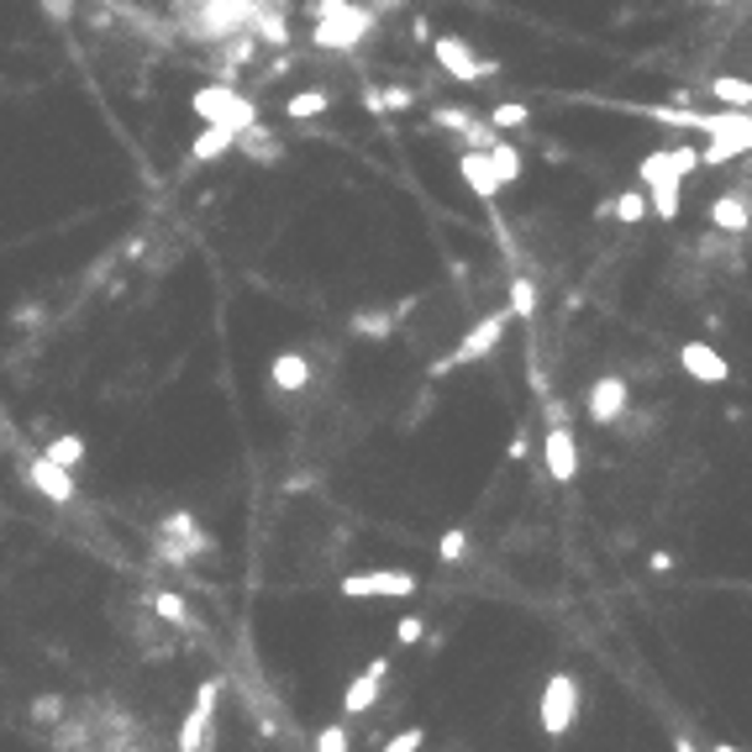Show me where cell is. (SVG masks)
<instances>
[{
  "label": "cell",
  "mask_w": 752,
  "mask_h": 752,
  "mask_svg": "<svg viewBox=\"0 0 752 752\" xmlns=\"http://www.w3.org/2000/svg\"><path fill=\"white\" fill-rule=\"evenodd\" d=\"M700 169V147H657L637 164V185L648 195V211L657 221H674L679 217V200H684V179Z\"/></svg>",
  "instance_id": "obj_1"
},
{
  "label": "cell",
  "mask_w": 752,
  "mask_h": 752,
  "mask_svg": "<svg viewBox=\"0 0 752 752\" xmlns=\"http://www.w3.org/2000/svg\"><path fill=\"white\" fill-rule=\"evenodd\" d=\"M579 705H584V689L568 668L548 674V679H542V695H537V727H542V737L563 742L568 731L579 727Z\"/></svg>",
  "instance_id": "obj_2"
},
{
  "label": "cell",
  "mask_w": 752,
  "mask_h": 752,
  "mask_svg": "<svg viewBox=\"0 0 752 752\" xmlns=\"http://www.w3.org/2000/svg\"><path fill=\"white\" fill-rule=\"evenodd\" d=\"M190 111L206 126H226V132L258 126V106H253L243 90H232V85H200V90L190 96Z\"/></svg>",
  "instance_id": "obj_3"
},
{
  "label": "cell",
  "mask_w": 752,
  "mask_h": 752,
  "mask_svg": "<svg viewBox=\"0 0 752 752\" xmlns=\"http://www.w3.org/2000/svg\"><path fill=\"white\" fill-rule=\"evenodd\" d=\"M217 705H221V679H200L190 710L179 716V737H174V748L179 752H211L217 748Z\"/></svg>",
  "instance_id": "obj_4"
},
{
  "label": "cell",
  "mask_w": 752,
  "mask_h": 752,
  "mask_svg": "<svg viewBox=\"0 0 752 752\" xmlns=\"http://www.w3.org/2000/svg\"><path fill=\"white\" fill-rule=\"evenodd\" d=\"M506 327H510V311H489V316H479L468 332L458 338V347L442 358L438 368H432V379H442V374H453V368H468V364H485L489 353L500 347V338H506Z\"/></svg>",
  "instance_id": "obj_5"
},
{
  "label": "cell",
  "mask_w": 752,
  "mask_h": 752,
  "mask_svg": "<svg viewBox=\"0 0 752 752\" xmlns=\"http://www.w3.org/2000/svg\"><path fill=\"white\" fill-rule=\"evenodd\" d=\"M368 32H374V5L342 0V5H327V11H321V22H316L311 37L321 48H358Z\"/></svg>",
  "instance_id": "obj_6"
},
{
  "label": "cell",
  "mask_w": 752,
  "mask_h": 752,
  "mask_svg": "<svg viewBox=\"0 0 752 752\" xmlns=\"http://www.w3.org/2000/svg\"><path fill=\"white\" fill-rule=\"evenodd\" d=\"M338 589L347 600H411L421 579L406 568H364V574H342Z\"/></svg>",
  "instance_id": "obj_7"
},
{
  "label": "cell",
  "mask_w": 752,
  "mask_h": 752,
  "mask_svg": "<svg viewBox=\"0 0 752 752\" xmlns=\"http://www.w3.org/2000/svg\"><path fill=\"white\" fill-rule=\"evenodd\" d=\"M432 58H438V69L447 74V79H458V85H479V79H495V74H500L495 58H479V53L468 48L463 37H453V32H438V37H432Z\"/></svg>",
  "instance_id": "obj_8"
},
{
  "label": "cell",
  "mask_w": 752,
  "mask_h": 752,
  "mask_svg": "<svg viewBox=\"0 0 752 752\" xmlns=\"http://www.w3.org/2000/svg\"><path fill=\"white\" fill-rule=\"evenodd\" d=\"M584 416L595 421V427H616V421H627L631 416V385L621 374H600V379H589L584 389Z\"/></svg>",
  "instance_id": "obj_9"
},
{
  "label": "cell",
  "mask_w": 752,
  "mask_h": 752,
  "mask_svg": "<svg viewBox=\"0 0 752 752\" xmlns=\"http://www.w3.org/2000/svg\"><path fill=\"white\" fill-rule=\"evenodd\" d=\"M158 537H164V559L169 563H190L200 559V553H211V537L200 532V521H195L190 510H169L164 521H158Z\"/></svg>",
  "instance_id": "obj_10"
},
{
  "label": "cell",
  "mask_w": 752,
  "mask_h": 752,
  "mask_svg": "<svg viewBox=\"0 0 752 752\" xmlns=\"http://www.w3.org/2000/svg\"><path fill=\"white\" fill-rule=\"evenodd\" d=\"M679 368H684V379H695V385H705V389H721V385H731V364H727V353L716 347V342H700V338H689V342H679Z\"/></svg>",
  "instance_id": "obj_11"
},
{
  "label": "cell",
  "mask_w": 752,
  "mask_h": 752,
  "mask_svg": "<svg viewBox=\"0 0 752 752\" xmlns=\"http://www.w3.org/2000/svg\"><path fill=\"white\" fill-rule=\"evenodd\" d=\"M542 468H548V479L553 485H574L579 479V442H574V432L563 427V411L553 416V427L542 432Z\"/></svg>",
  "instance_id": "obj_12"
},
{
  "label": "cell",
  "mask_w": 752,
  "mask_h": 752,
  "mask_svg": "<svg viewBox=\"0 0 752 752\" xmlns=\"http://www.w3.org/2000/svg\"><path fill=\"white\" fill-rule=\"evenodd\" d=\"M385 679H389V657H368L364 668L347 679V689H342V716H364V710H374L379 705V695H385Z\"/></svg>",
  "instance_id": "obj_13"
},
{
  "label": "cell",
  "mask_w": 752,
  "mask_h": 752,
  "mask_svg": "<svg viewBox=\"0 0 752 752\" xmlns=\"http://www.w3.org/2000/svg\"><path fill=\"white\" fill-rule=\"evenodd\" d=\"M26 479H32V489H37L43 500H53V506H74V474L69 468H58L48 453H32V458H26Z\"/></svg>",
  "instance_id": "obj_14"
},
{
  "label": "cell",
  "mask_w": 752,
  "mask_h": 752,
  "mask_svg": "<svg viewBox=\"0 0 752 752\" xmlns=\"http://www.w3.org/2000/svg\"><path fill=\"white\" fill-rule=\"evenodd\" d=\"M752 153V111H742L731 126L721 132H710V143L700 147V164H731V158H742Z\"/></svg>",
  "instance_id": "obj_15"
},
{
  "label": "cell",
  "mask_w": 752,
  "mask_h": 752,
  "mask_svg": "<svg viewBox=\"0 0 752 752\" xmlns=\"http://www.w3.org/2000/svg\"><path fill=\"white\" fill-rule=\"evenodd\" d=\"M710 232L716 237H742V232H752V200L742 190L731 195H716L710 200Z\"/></svg>",
  "instance_id": "obj_16"
},
{
  "label": "cell",
  "mask_w": 752,
  "mask_h": 752,
  "mask_svg": "<svg viewBox=\"0 0 752 752\" xmlns=\"http://www.w3.org/2000/svg\"><path fill=\"white\" fill-rule=\"evenodd\" d=\"M432 126H442V132H458L468 147H489L495 137H500L485 117H474V111H463V106H438V111H432Z\"/></svg>",
  "instance_id": "obj_17"
},
{
  "label": "cell",
  "mask_w": 752,
  "mask_h": 752,
  "mask_svg": "<svg viewBox=\"0 0 752 752\" xmlns=\"http://www.w3.org/2000/svg\"><path fill=\"white\" fill-rule=\"evenodd\" d=\"M458 174H463V185L479 195L485 206L495 200V195H500V179H495V169H489V153H485V147H463V153H458Z\"/></svg>",
  "instance_id": "obj_18"
},
{
  "label": "cell",
  "mask_w": 752,
  "mask_h": 752,
  "mask_svg": "<svg viewBox=\"0 0 752 752\" xmlns=\"http://www.w3.org/2000/svg\"><path fill=\"white\" fill-rule=\"evenodd\" d=\"M268 385L285 389V395L306 389V385H311V358H306V353H295V347L274 353V364H268Z\"/></svg>",
  "instance_id": "obj_19"
},
{
  "label": "cell",
  "mask_w": 752,
  "mask_h": 752,
  "mask_svg": "<svg viewBox=\"0 0 752 752\" xmlns=\"http://www.w3.org/2000/svg\"><path fill=\"white\" fill-rule=\"evenodd\" d=\"M710 100L727 106V111H752V79L748 74H710Z\"/></svg>",
  "instance_id": "obj_20"
},
{
  "label": "cell",
  "mask_w": 752,
  "mask_h": 752,
  "mask_svg": "<svg viewBox=\"0 0 752 752\" xmlns=\"http://www.w3.org/2000/svg\"><path fill=\"white\" fill-rule=\"evenodd\" d=\"M237 147V132H226V126H200L190 143V164L200 169V164H217V158H226Z\"/></svg>",
  "instance_id": "obj_21"
},
{
  "label": "cell",
  "mask_w": 752,
  "mask_h": 752,
  "mask_svg": "<svg viewBox=\"0 0 752 752\" xmlns=\"http://www.w3.org/2000/svg\"><path fill=\"white\" fill-rule=\"evenodd\" d=\"M485 153H489V169H495V179H500V190H506V185H516V179L527 174V158H521V147L506 143V137H495Z\"/></svg>",
  "instance_id": "obj_22"
},
{
  "label": "cell",
  "mask_w": 752,
  "mask_h": 752,
  "mask_svg": "<svg viewBox=\"0 0 752 752\" xmlns=\"http://www.w3.org/2000/svg\"><path fill=\"white\" fill-rule=\"evenodd\" d=\"M653 211H648V195H642V185H631V190H621L616 200H606V221H621V226H637V221H648Z\"/></svg>",
  "instance_id": "obj_23"
},
{
  "label": "cell",
  "mask_w": 752,
  "mask_h": 752,
  "mask_svg": "<svg viewBox=\"0 0 752 752\" xmlns=\"http://www.w3.org/2000/svg\"><path fill=\"white\" fill-rule=\"evenodd\" d=\"M332 111V90H295L285 100V117L290 122H311V117H327Z\"/></svg>",
  "instance_id": "obj_24"
},
{
  "label": "cell",
  "mask_w": 752,
  "mask_h": 752,
  "mask_svg": "<svg viewBox=\"0 0 752 752\" xmlns=\"http://www.w3.org/2000/svg\"><path fill=\"white\" fill-rule=\"evenodd\" d=\"M43 453H48L58 468H69V474H74V468L85 463V453H90V447H85V438H79V432H58V438L43 442Z\"/></svg>",
  "instance_id": "obj_25"
},
{
  "label": "cell",
  "mask_w": 752,
  "mask_h": 752,
  "mask_svg": "<svg viewBox=\"0 0 752 752\" xmlns=\"http://www.w3.org/2000/svg\"><path fill=\"white\" fill-rule=\"evenodd\" d=\"M506 311H510V321H532V316H537V285L527 279V274H516V279H510Z\"/></svg>",
  "instance_id": "obj_26"
},
{
  "label": "cell",
  "mask_w": 752,
  "mask_h": 752,
  "mask_svg": "<svg viewBox=\"0 0 752 752\" xmlns=\"http://www.w3.org/2000/svg\"><path fill=\"white\" fill-rule=\"evenodd\" d=\"M368 111H379V117H395V111H411L416 106V90L406 85H389V90H368Z\"/></svg>",
  "instance_id": "obj_27"
},
{
  "label": "cell",
  "mask_w": 752,
  "mask_h": 752,
  "mask_svg": "<svg viewBox=\"0 0 752 752\" xmlns=\"http://www.w3.org/2000/svg\"><path fill=\"white\" fill-rule=\"evenodd\" d=\"M495 132H521V126L532 122V106H521V100H500V106H489L485 117Z\"/></svg>",
  "instance_id": "obj_28"
},
{
  "label": "cell",
  "mask_w": 752,
  "mask_h": 752,
  "mask_svg": "<svg viewBox=\"0 0 752 752\" xmlns=\"http://www.w3.org/2000/svg\"><path fill=\"white\" fill-rule=\"evenodd\" d=\"M147 606L158 610V621H169V627H185V621H190V610H185V600H179L174 589H147Z\"/></svg>",
  "instance_id": "obj_29"
},
{
  "label": "cell",
  "mask_w": 752,
  "mask_h": 752,
  "mask_svg": "<svg viewBox=\"0 0 752 752\" xmlns=\"http://www.w3.org/2000/svg\"><path fill=\"white\" fill-rule=\"evenodd\" d=\"M463 559H468V532H463V527H447V532L438 537V563L453 568V563H463Z\"/></svg>",
  "instance_id": "obj_30"
},
{
  "label": "cell",
  "mask_w": 752,
  "mask_h": 752,
  "mask_svg": "<svg viewBox=\"0 0 752 752\" xmlns=\"http://www.w3.org/2000/svg\"><path fill=\"white\" fill-rule=\"evenodd\" d=\"M389 327H395V316H389V311H364V316H353V332H364V338H385Z\"/></svg>",
  "instance_id": "obj_31"
},
{
  "label": "cell",
  "mask_w": 752,
  "mask_h": 752,
  "mask_svg": "<svg viewBox=\"0 0 752 752\" xmlns=\"http://www.w3.org/2000/svg\"><path fill=\"white\" fill-rule=\"evenodd\" d=\"M347 748H353V742H347V727H342V721L316 731V752H347Z\"/></svg>",
  "instance_id": "obj_32"
},
{
  "label": "cell",
  "mask_w": 752,
  "mask_h": 752,
  "mask_svg": "<svg viewBox=\"0 0 752 752\" xmlns=\"http://www.w3.org/2000/svg\"><path fill=\"white\" fill-rule=\"evenodd\" d=\"M421 748H427V731H421V727H406V731H395V737H389L379 752H421Z\"/></svg>",
  "instance_id": "obj_33"
},
{
  "label": "cell",
  "mask_w": 752,
  "mask_h": 752,
  "mask_svg": "<svg viewBox=\"0 0 752 752\" xmlns=\"http://www.w3.org/2000/svg\"><path fill=\"white\" fill-rule=\"evenodd\" d=\"M421 631H427V621H421V616H406V621L395 627V642H400V648H416V642H421Z\"/></svg>",
  "instance_id": "obj_34"
},
{
  "label": "cell",
  "mask_w": 752,
  "mask_h": 752,
  "mask_svg": "<svg viewBox=\"0 0 752 752\" xmlns=\"http://www.w3.org/2000/svg\"><path fill=\"white\" fill-rule=\"evenodd\" d=\"M32 716H37V721H48V716H53V727H58V716H64V700H58V695H43V700L32 705Z\"/></svg>",
  "instance_id": "obj_35"
},
{
  "label": "cell",
  "mask_w": 752,
  "mask_h": 752,
  "mask_svg": "<svg viewBox=\"0 0 752 752\" xmlns=\"http://www.w3.org/2000/svg\"><path fill=\"white\" fill-rule=\"evenodd\" d=\"M43 5H48V16H69L74 11V0H43Z\"/></svg>",
  "instance_id": "obj_36"
},
{
  "label": "cell",
  "mask_w": 752,
  "mask_h": 752,
  "mask_svg": "<svg viewBox=\"0 0 752 752\" xmlns=\"http://www.w3.org/2000/svg\"><path fill=\"white\" fill-rule=\"evenodd\" d=\"M674 752H710V748H700V742H689V737H674Z\"/></svg>",
  "instance_id": "obj_37"
},
{
  "label": "cell",
  "mask_w": 752,
  "mask_h": 752,
  "mask_svg": "<svg viewBox=\"0 0 752 752\" xmlns=\"http://www.w3.org/2000/svg\"><path fill=\"white\" fill-rule=\"evenodd\" d=\"M710 752H748V748H737V742H716Z\"/></svg>",
  "instance_id": "obj_38"
},
{
  "label": "cell",
  "mask_w": 752,
  "mask_h": 752,
  "mask_svg": "<svg viewBox=\"0 0 752 752\" xmlns=\"http://www.w3.org/2000/svg\"><path fill=\"white\" fill-rule=\"evenodd\" d=\"M327 5H342V0H321V11H327Z\"/></svg>",
  "instance_id": "obj_39"
},
{
  "label": "cell",
  "mask_w": 752,
  "mask_h": 752,
  "mask_svg": "<svg viewBox=\"0 0 752 752\" xmlns=\"http://www.w3.org/2000/svg\"><path fill=\"white\" fill-rule=\"evenodd\" d=\"M106 752H117V748H106Z\"/></svg>",
  "instance_id": "obj_40"
}]
</instances>
